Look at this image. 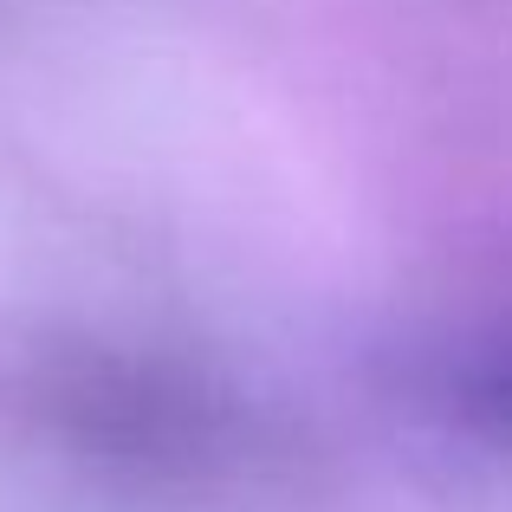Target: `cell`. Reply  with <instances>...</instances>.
Returning a JSON list of instances; mask_svg holds the SVG:
<instances>
[{
    "mask_svg": "<svg viewBox=\"0 0 512 512\" xmlns=\"http://www.w3.org/2000/svg\"><path fill=\"white\" fill-rule=\"evenodd\" d=\"M506 402H512V383H506Z\"/></svg>",
    "mask_w": 512,
    "mask_h": 512,
    "instance_id": "obj_1",
    "label": "cell"
}]
</instances>
